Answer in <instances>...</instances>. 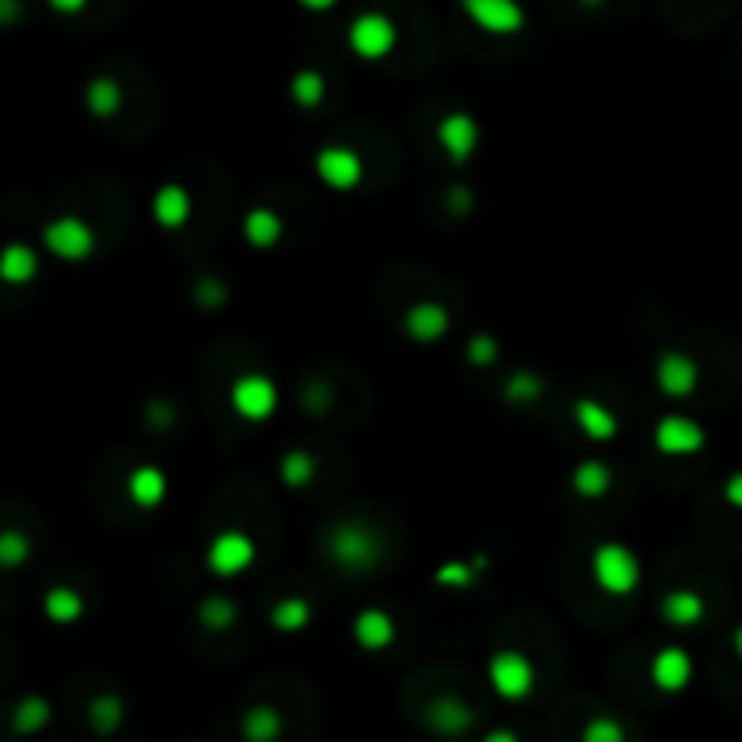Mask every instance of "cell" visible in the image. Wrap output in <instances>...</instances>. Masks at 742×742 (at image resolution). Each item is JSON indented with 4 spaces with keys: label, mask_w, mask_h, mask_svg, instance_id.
<instances>
[{
    "label": "cell",
    "mask_w": 742,
    "mask_h": 742,
    "mask_svg": "<svg viewBox=\"0 0 742 742\" xmlns=\"http://www.w3.org/2000/svg\"><path fill=\"white\" fill-rule=\"evenodd\" d=\"M591 580L608 597H627L642 587V558L619 540L597 543L591 554Z\"/></svg>",
    "instance_id": "6da1fadb"
},
{
    "label": "cell",
    "mask_w": 742,
    "mask_h": 742,
    "mask_svg": "<svg viewBox=\"0 0 742 742\" xmlns=\"http://www.w3.org/2000/svg\"><path fill=\"white\" fill-rule=\"evenodd\" d=\"M327 554L333 558V565L348 572H367L381 562V537L359 522H341L330 529Z\"/></svg>",
    "instance_id": "7a4b0ae2"
},
{
    "label": "cell",
    "mask_w": 742,
    "mask_h": 742,
    "mask_svg": "<svg viewBox=\"0 0 742 742\" xmlns=\"http://www.w3.org/2000/svg\"><path fill=\"white\" fill-rule=\"evenodd\" d=\"M41 240H44V251L51 257H59V262H66V265L87 262V257L95 254V246H98L95 229H91L87 221L76 218V214L51 218L47 225L41 229Z\"/></svg>",
    "instance_id": "3957f363"
},
{
    "label": "cell",
    "mask_w": 742,
    "mask_h": 742,
    "mask_svg": "<svg viewBox=\"0 0 742 742\" xmlns=\"http://www.w3.org/2000/svg\"><path fill=\"white\" fill-rule=\"evenodd\" d=\"M486 677L492 692L507 702H522L532 696V688H537V667H532V659L526 653H518V648L492 653L486 662Z\"/></svg>",
    "instance_id": "277c9868"
},
{
    "label": "cell",
    "mask_w": 742,
    "mask_h": 742,
    "mask_svg": "<svg viewBox=\"0 0 742 742\" xmlns=\"http://www.w3.org/2000/svg\"><path fill=\"white\" fill-rule=\"evenodd\" d=\"M257 562V543L251 540V532L243 529H221L218 537L206 543L203 565L218 580H236L246 569Z\"/></svg>",
    "instance_id": "5b68a950"
},
{
    "label": "cell",
    "mask_w": 742,
    "mask_h": 742,
    "mask_svg": "<svg viewBox=\"0 0 742 742\" xmlns=\"http://www.w3.org/2000/svg\"><path fill=\"white\" fill-rule=\"evenodd\" d=\"M229 406L246 424H265L279 410V388L265 373H243L229 388Z\"/></svg>",
    "instance_id": "8992f818"
},
{
    "label": "cell",
    "mask_w": 742,
    "mask_h": 742,
    "mask_svg": "<svg viewBox=\"0 0 742 742\" xmlns=\"http://www.w3.org/2000/svg\"><path fill=\"white\" fill-rule=\"evenodd\" d=\"M395 44H399L395 22L381 15V11H367V15L351 19V25H348V47L367 62L388 59L395 51Z\"/></svg>",
    "instance_id": "52a82bcc"
},
{
    "label": "cell",
    "mask_w": 742,
    "mask_h": 742,
    "mask_svg": "<svg viewBox=\"0 0 742 742\" xmlns=\"http://www.w3.org/2000/svg\"><path fill=\"white\" fill-rule=\"evenodd\" d=\"M316 174L327 189L333 192H351L362 186V178H367V163H362V156L348 146H327L316 152Z\"/></svg>",
    "instance_id": "ba28073f"
},
{
    "label": "cell",
    "mask_w": 742,
    "mask_h": 742,
    "mask_svg": "<svg viewBox=\"0 0 742 742\" xmlns=\"http://www.w3.org/2000/svg\"><path fill=\"white\" fill-rule=\"evenodd\" d=\"M653 442L662 457H692L702 446H707V432H702V424L692 421V416L685 413H667L656 421V432H653Z\"/></svg>",
    "instance_id": "9c48e42d"
},
{
    "label": "cell",
    "mask_w": 742,
    "mask_h": 742,
    "mask_svg": "<svg viewBox=\"0 0 742 742\" xmlns=\"http://www.w3.org/2000/svg\"><path fill=\"white\" fill-rule=\"evenodd\" d=\"M435 141H438V149L446 152V160L453 167H464L478 152L481 127H478V120L471 113H449V116H442V120H438Z\"/></svg>",
    "instance_id": "30bf717a"
},
{
    "label": "cell",
    "mask_w": 742,
    "mask_h": 742,
    "mask_svg": "<svg viewBox=\"0 0 742 742\" xmlns=\"http://www.w3.org/2000/svg\"><path fill=\"white\" fill-rule=\"evenodd\" d=\"M460 11L481 33L511 36L526 25V11L518 0H460Z\"/></svg>",
    "instance_id": "8fae6325"
},
{
    "label": "cell",
    "mask_w": 742,
    "mask_h": 742,
    "mask_svg": "<svg viewBox=\"0 0 742 742\" xmlns=\"http://www.w3.org/2000/svg\"><path fill=\"white\" fill-rule=\"evenodd\" d=\"M656 388L667 399H688L699 392V362L692 356H685V351H662L656 359Z\"/></svg>",
    "instance_id": "7c38bea8"
},
{
    "label": "cell",
    "mask_w": 742,
    "mask_h": 742,
    "mask_svg": "<svg viewBox=\"0 0 742 742\" xmlns=\"http://www.w3.org/2000/svg\"><path fill=\"white\" fill-rule=\"evenodd\" d=\"M648 677H653V685L659 688V692L681 696L685 688L692 685L696 662H692V656H688L681 645H667V648H659V653L653 656V662H648Z\"/></svg>",
    "instance_id": "4fadbf2b"
},
{
    "label": "cell",
    "mask_w": 742,
    "mask_h": 742,
    "mask_svg": "<svg viewBox=\"0 0 742 742\" xmlns=\"http://www.w3.org/2000/svg\"><path fill=\"white\" fill-rule=\"evenodd\" d=\"M449 327H453L449 308L438 301H416L402 316V333L416 344H438L449 333Z\"/></svg>",
    "instance_id": "5bb4252c"
},
{
    "label": "cell",
    "mask_w": 742,
    "mask_h": 742,
    "mask_svg": "<svg viewBox=\"0 0 742 742\" xmlns=\"http://www.w3.org/2000/svg\"><path fill=\"white\" fill-rule=\"evenodd\" d=\"M351 637H356V645L362 648V653H384V648L395 645L399 627H395L392 612L362 608L356 616V623H351Z\"/></svg>",
    "instance_id": "9a60e30c"
},
{
    "label": "cell",
    "mask_w": 742,
    "mask_h": 742,
    "mask_svg": "<svg viewBox=\"0 0 742 742\" xmlns=\"http://www.w3.org/2000/svg\"><path fill=\"white\" fill-rule=\"evenodd\" d=\"M572 421H576V427L591 442H612L619 435V416L612 413L605 402H597L591 395L576 399V406H572Z\"/></svg>",
    "instance_id": "2e32d148"
},
{
    "label": "cell",
    "mask_w": 742,
    "mask_h": 742,
    "mask_svg": "<svg viewBox=\"0 0 742 742\" xmlns=\"http://www.w3.org/2000/svg\"><path fill=\"white\" fill-rule=\"evenodd\" d=\"M659 616H662V623H670L674 630H692L702 623V616H707V602H702V594H696V591L677 587L670 594H662Z\"/></svg>",
    "instance_id": "e0dca14e"
},
{
    "label": "cell",
    "mask_w": 742,
    "mask_h": 742,
    "mask_svg": "<svg viewBox=\"0 0 742 742\" xmlns=\"http://www.w3.org/2000/svg\"><path fill=\"white\" fill-rule=\"evenodd\" d=\"M189 218H192V197L181 186H160L156 189V197H152V221L160 229H167V232H178V229H186L189 225Z\"/></svg>",
    "instance_id": "ac0fdd59"
},
{
    "label": "cell",
    "mask_w": 742,
    "mask_h": 742,
    "mask_svg": "<svg viewBox=\"0 0 742 742\" xmlns=\"http://www.w3.org/2000/svg\"><path fill=\"white\" fill-rule=\"evenodd\" d=\"M41 272V254L30 243H8L0 246V283L8 286H30Z\"/></svg>",
    "instance_id": "d6986e66"
},
{
    "label": "cell",
    "mask_w": 742,
    "mask_h": 742,
    "mask_svg": "<svg viewBox=\"0 0 742 742\" xmlns=\"http://www.w3.org/2000/svg\"><path fill=\"white\" fill-rule=\"evenodd\" d=\"M167 489H171L167 486V475L152 464H141L127 475V500H131L135 507H141V511L160 507L167 500Z\"/></svg>",
    "instance_id": "ffe728a7"
},
{
    "label": "cell",
    "mask_w": 742,
    "mask_h": 742,
    "mask_svg": "<svg viewBox=\"0 0 742 742\" xmlns=\"http://www.w3.org/2000/svg\"><path fill=\"white\" fill-rule=\"evenodd\" d=\"M427 721H432V728L438 735H464L467 728L475 724V713H471V707H467L464 699L442 696V699L432 702V707H427Z\"/></svg>",
    "instance_id": "44dd1931"
},
{
    "label": "cell",
    "mask_w": 742,
    "mask_h": 742,
    "mask_svg": "<svg viewBox=\"0 0 742 742\" xmlns=\"http://www.w3.org/2000/svg\"><path fill=\"white\" fill-rule=\"evenodd\" d=\"M283 218L272 211V206H254V211H246L243 218V240L254 246V251H272L279 240H283Z\"/></svg>",
    "instance_id": "7402d4cb"
},
{
    "label": "cell",
    "mask_w": 742,
    "mask_h": 742,
    "mask_svg": "<svg viewBox=\"0 0 742 742\" xmlns=\"http://www.w3.org/2000/svg\"><path fill=\"white\" fill-rule=\"evenodd\" d=\"M84 106L95 120H113L116 113L124 109V87L113 81V76H95L84 87Z\"/></svg>",
    "instance_id": "603a6c76"
},
{
    "label": "cell",
    "mask_w": 742,
    "mask_h": 742,
    "mask_svg": "<svg viewBox=\"0 0 742 742\" xmlns=\"http://www.w3.org/2000/svg\"><path fill=\"white\" fill-rule=\"evenodd\" d=\"M569 481L580 500H602L612 489V467L605 460H583L576 464V471H572Z\"/></svg>",
    "instance_id": "cb8c5ba5"
},
{
    "label": "cell",
    "mask_w": 742,
    "mask_h": 742,
    "mask_svg": "<svg viewBox=\"0 0 742 742\" xmlns=\"http://www.w3.org/2000/svg\"><path fill=\"white\" fill-rule=\"evenodd\" d=\"M243 739L246 742H279L283 735V713L268 702H257L243 713Z\"/></svg>",
    "instance_id": "d4e9b609"
},
{
    "label": "cell",
    "mask_w": 742,
    "mask_h": 742,
    "mask_svg": "<svg viewBox=\"0 0 742 742\" xmlns=\"http://www.w3.org/2000/svg\"><path fill=\"white\" fill-rule=\"evenodd\" d=\"M319 475V460L311 457L308 449H286L279 457V478L286 481V489L305 492Z\"/></svg>",
    "instance_id": "484cf974"
},
{
    "label": "cell",
    "mask_w": 742,
    "mask_h": 742,
    "mask_svg": "<svg viewBox=\"0 0 742 742\" xmlns=\"http://www.w3.org/2000/svg\"><path fill=\"white\" fill-rule=\"evenodd\" d=\"M51 724V702L44 696H25L19 699L15 713H11V732L15 735H36Z\"/></svg>",
    "instance_id": "4316f807"
},
{
    "label": "cell",
    "mask_w": 742,
    "mask_h": 742,
    "mask_svg": "<svg viewBox=\"0 0 742 742\" xmlns=\"http://www.w3.org/2000/svg\"><path fill=\"white\" fill-rule=\"evenodd\" d=\"M44 616L51 623H59V627H70V623H76L84 616V597L76 594L73 587H51L44 594Z\"/></svg>",
    "instance_id": "83f0119b"
},
{
    "label": "cell",
    "mask_w": 742,
    "mask_h": 742,
    "mask_svg": "<svg viewBox=\"0 0 742 742\" xmlns=\"http://www.w3.org/2000/svg\"><path fill=\"white\" fill-rule=\"evenodd\" d=\"M272 627H276L279 634H301L308 623H311V605L305 602V597H279L276 605H272Z\"/></svg>",
    "instance_id": "f1b7e54d"
},
{
    "label": "cell",
    "mask_w": 742,
    "mask_h": 742,
    "mask_svg": "<svg viewBox=\"0 0 742 742\" xmlns=\"http://www.w3.org/2000/svg\"><path fill=\"white\" fill-rule=\"evenodd\" d=\"M87 721L98 735H113L124 724V699L120 696H95L87 707Z\"/></svg>",
    "instance_id": "f546056e"
},
{
    "label": "cell",
    "mask_w": 742,
    "mask_h": 742,
    "mask_svg": "<svg viewBox=\"0 0 742 742\" xmlns=\"http://www.w3.org/2000/svg\"><path fill=\"white\" fill-rule=\"evenodd\" d=\"M543 377L532 373V370H522V373H511L504 384V399L511 402V406H537L540 395H543Z\"/></svg>",
    "instance_id": "4dcf8cb0"
},
{
    "label": "cell",
    "mask_w": 742,
    "mask_h": 742,
    "mask_svg": "<svg viewBox=\"0 0 742 742\" xmlns=\"http://www.w3.org/2000/svg\"><path fill=\"white\" fill-rule=\"evenodd\" d=\"M290 98H294L301 109H316V106H322V98H327V76H322L319 70H301V73H294V81H290Z\"/></svg>",
    "instance_id": "1f68e13d"
},
{
    "label": "cell",
    "mask_w": 742,
    "mask_h": 742,
    "mask_svg": "<svg viewBox=\"0 0 742 742\" xmlns=\"http://www.w3.org/2000/svg\"><path fill=\"white\" fill-rule=\"evenodd\" d=\"M432 580H435V587H442V591H467V587H475V583L481 580V572L471 562H446V565L435 569Z\"/></svg>",
    "instance_id": "d6a6232c"
},
{
    "label": "cell",
    "mask_w": 742,
    "mask_h": 742,
    "mask_svg": "<svg viewBox=\"0 0 742 742\" xmlns=\"http://www.w3.org/2000/svg\"><path fill=\"white\" fill-rule=\"evenodd\" d=\"M30 537L19 529H0V569H19L30 562Z\"/></svg>",
    "instance_id": "836d02e7"
},
{
    "label": "cell",
    "mask_w": 742,
    "mask_h": 742,
    "mask_svg": "<svg viewBox=\"0 0 742 742\" xmlns=\"http://www.w3.org/2000/svg\"><path fill=\"white\" fill-rule=\"evenodd\" d=\"M236 619H240V608L236 602H229V597H206L200 605V623L206 630H229Z\"/></svg>",
    "instance_id": "e575fe53"
},
{
    "label": "cell",
    "mask_w": 742,
    "mask_h": 742,
    "mask_svg": "<svg viewBox=\"0 0 742 742\" xmlns=\"http://www.w3.org/2000/svg\"><path fill=\"white\" fill-rule=\"evenodd\" d=\"M580 742H627V728L616 718H591L583 724Z\"/></svg>",
    "instance_id": "d590c367"
},
{
    "label": "cell",
    "mask_w": 742,
    "mask_h": 742,
    "mask_svg": "<svg viewBox=\"0 0 742 742\" xmlns=\"http://www.w3.org/2000/svg\"><path fill=\"white\" fill-rule=\"evenodd\" d=\"M464 356H467V362H471V367H478V370H489L492 362H497V356H500L497 337H489V333H478V337H471V341H467V348H464Z\"/></svg>",
    "instance_id": "8d00e7d4"
},
{
    "label": "cell",
    "mask_w": 742,
    "mask_h": 742,
    "mask_svg": "<svg viewBox=\"0 0 742 742\" xmlns=\"http://www.w3.org/2000/svg\"><path fill=\"white\" fill-rule=\"evenodd\" d=\"M724 500H728V507L742 511V471L728 475V481H724Z\"/></svg>",
    "instance_id": "74e56055"
},
{
    "label": "cell",
    "mask_w": 742,
    "mask_h": 742,
    "mask_svg": "<svg viewBox=\"0 0 742 742\" xmlns=\"http://www.w3.org/2000/svg\"><path fill=\"white\" fill-rule=\"evenodd\" d=\"M47 4L55 11H62V15H76V11L87 8V0H47Z\"/></svg>",
    "instance_id": "f35d334b"
},
{
    "label": "cell",
    "mask_w": 742,
    "mask_h": 742,
    "mask_svg": "<svg viewBox=\"0 0 742 742\" xmlns=\"http://www.w3.org/2000/svg\"><path fill=\"white\" fill-rule=\"evenodd\" d=\"M19 19V0H0V25H11Z\"/></svg>",
    "instance_id": "ab89813d"
},
{
    "label": "cell",
    "mask_w": 742,
    "mask_h": 742,
    "mask_svg": "<svg viewBox=\"0 0 742 742\" xmlns=\"http://www.w3.org/2000/svg\"><path fill=\"white\" fill-rule=\"evenodd\" d=\"M481 742H522V739H518L511 728H497V732H489Z\"/></svg>",
    "instance_id": "60d3db41"
},
{
    "label": "cell",
    "mask_w": 742,
    "mask_h": 742,
    "mask_svg": "<svg viewBox=\"0 0 742 742\" xmlns=\"http://www.w3.org/2000/svg\"><path fill=\"white\" fill-rule=\"evenodd\" d=\"M301 8H308V11H330V8H337L341 0H297Z\"/></svg>",
    "instance_id": "b9f144b4"
},
{
    "label": "cell",
    "mask_w": 742,
    "mask_h": 742,
    "mask_svg": "<svg viewBox=\"0 0 742 742\" xmlns=\"http://www.w3.org/2000/svg\"><path fill=\"white\" fill-rule=\"evenodd\" d=\"M732 648H735V656L742 659V623H739L735 634H732Z\"/></svg>",
    "instance_id": "7bdbcfd3"
},
{
    "label": "cell",
    "mask_w": 742,
    "mask_h": 742,
    "mask_svg": "<svg viewBox=\"0 0 742 742\" xmlns=\"http://www.w3.org/2000/svg\"><path fill=\"white\" fill-rule=\"evenodd\" d=\"M583 4H591V8H594V4H602V0H583Z\"/></svg>",
    "instance_id": "ee69618b"
}]
</instances>
